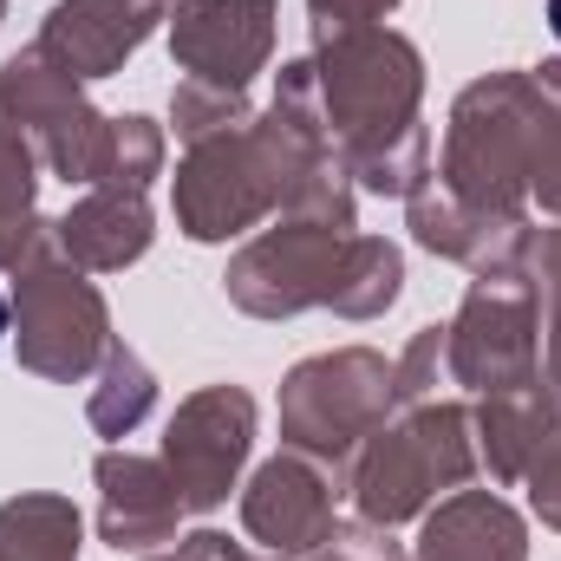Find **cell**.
<instances>
[{
  "mask_svg": "<svg viewBox=\"0 0 561 561\" xmlns=\"http://www.w3.org/2000/svg\"><path fill=\"white\" fill-rule=\"evenodd\" d=\"M0 112L26 131V144L39 150L53 176L99 190L105 157H112V118L79 92V79L59 59H46L39 46H20L0 66Z\"/></svg>",
  "mask_w": 561,
  "mask_h": 561,
  "instance_id": "8992f818",
  "label": "cell"
},
{
  "mask_svg": "<svg viewBox=\"0 0 561 561\" xmlns=\"http://www.w3.org/2000/svg\"><path fill=\"white\" fill-rule=\"evenodd\" d=\"M529 203H542L561 222V112L542 131V150H536V170H529Z\"/></svg>",
  "mask_w": 561,
  "mask_h": 561,
  "instance_id": "83f0119b",
  "label": "cell"
},
{
  "mask_svg": "<svg viewBox=\"0 0 561 561\" xmlns=\"http://www.w3.org/2000/svg\"><path fill=\"white\" fill-rule=\"evenodd\" d=\"M163 170V131L150 118H112V157H105V190H150V176Z\"/></svg>",
  "mask_w": 561,
  "mask_h": 561,
  "instance_id": "cb8c5ba5",
  "label": "cell"
},
{
  "mask_svg": "<svg viewBox=\"0 0 561 561\" xmlns=\"http://www.w3.org/2000/svg\"><path fill=\"white\" fill-rule=\"evenodd\" d=\"M7 327H13V300L0 294V333H7Z\"/></svg>",
  "mask_w": 561,
  "mask_h": 561,
  "instance_id": "1f68e13d",
  "label": "cell"
},
{
  "mask_svg": "<svg viewBox=\"0 0 561 561\" xmlns=\"http://www.w3.org/2000/svg\"><path fill=\"white\" fill-rule=\"evenodd\" d=\"M536 85H542V92H549V99L561 105V53H556V59H542V66H536Z\"/></svg>",
  "mask_w": 561,
  "mask_h": 561,
  "instance_id": "4dcf8cb0",
  "label": "cell"
},
{
  "mask_svg": "<svg viewBox=\"0 0 561 561\" xmlns=\"http://www.w3.org/2000/svg\"><path fill=\"white\" fill-rule=\"evenodd\" d=\"M0 20H7V0H0Z\"/></svg>",
  "mask_w": 561,
  "mask_h": 561,
  "instance_id": "836d02e7",
  "label": "cell"
},
{
  "mask_svg": "<svg viewBox=\"0 0 561 561\" xmlns=\"http://www.w3.org/2000/svg\"><path fill=\"white\" fill-rule=\"evenodd\" d=\"M79 510L53 490H20L0 503V561H79Z\"/></svg>",
  "mask_w": 561,
  "mask_h": 561,
  "instance_id": "d6986e66",
  "label": "cell"
},
{
  "mask_svg": "<svg viewBox=\"0 0 561 561\" xmlns=\"http://www.w3.org/2000/svg\"><path fill=\"white\" fill-rule=\"evenodd\" d=\"M340 490H346V483H340L327 463H313V457H300V450H280V457H268V463L249 477V490H242V529H249V542H262L268 556L307 561L333 529H340V516H333Z\"/></svg>",
  "mask_w": 561,
  "mask_h": 561,
  "instance_id": "30bf717a",
  "label": "cell"
},
{
  "mask_svg": "<svg viewBox=\"0 0 561 561\" xmlns=\"http://www.w3.org/2000/svg\"><path fill=\"white\" fill-rule=\"evenodd\" d=\"M346 242H353V229L280 216L275 229H262L255 242L236 249L222 287H229V300H236L242 313H255V320H294V313H307V307H327Z\"/></svg>",
  "mask_w": 561,
  "mask_h": 561,
  "instance_id": "ba28073f",
  "label": "cell"
},
{
  "mask_svg": "<svg viewBox=\"0 0 561 561\" xmlns=\"http://www.w3.org/2000/svg\"><path fill=\"white\" fill-rule=\"evenodd\" d=\"M249 118H255L249 92L203 85V79H183V85L170 92V125H176L183 144H203V138H216V131H236V125H249Z\"/></svg>",
  "mask_w": 561,
  "mask_h": 561,
  "instance_id": "603a6c76",
  "label": "cell"
},
{
  "mask_svg": "<svg viewBox=\"0 0 561 561\" xmlns=\"http://www.w3.org/2000/svg\"><path fill=\"white\" fill-rule=\"evenodd\" d=\"M405 287V255L386 242V236H353L346 255H340V275H333V294L327 307L340 320H379Z\"/></svg>",
  "mask_w": 561,
  "mask_h": 561,
  "instance_id": "ffe728a7",
  "label": "cell"
},
{
  "mask_svg": "<svg viewBox=\"0 0 561 561\" xmlns=\"http://www.w3.org/2000/svg\"><path fill=\"white\" fill-rule=\"evenodd\" d=\"M523 280L536 287V313H542V379L561 392V222L536 229Z\"/></svg>",
  "mask_w": 561,
  "mask_h": 561,
  "instance_id": "7402d4cb",
  "label": "cell"
},
{
  "mask_svg": "<svg viewBox=\"0 0 561 561\" xmlns=\"http://www.w3.org/2000/svg\"><path fill=\"white\" fill-rule=\"evenodd\" d=\"M405 216H412V236H419L431 255L470 268V275H523L529 262V242H536V222L529 216H483L470 203H457L437 176H424L419 190L405 196Z\"/></svg>",
  "mask_w": 561,
  "mask_h": 561,
  "instance_id": "4fadbf2b",
  "label": "cell"
},
{
  "mask_svg": "<svg viewBox=\"0 0 561 561\" xmlns=\"http://www.w3.org/2000/svg\"><path fill=\"white\" fill-rule=\"evenodd\" d=\"M313 72H320L327 131L353 183L373 196H412L431 176V131L419 125V46L392 26H340V33H313Z\"/></svg>",
  "mask_w": 561,
  "mask_h": 561,
  "instance_id": "6da1fadb",
  "label": "cell"
},
{
  "mask_svg": "<svg viewBox=\"0 0 561 561\" xmlns=\"http://www.w3.org/2000/svg\"><path fill=\"white\" fill-rule=\"evenodd\" d=\"M399 0H307L313 33H340V26H379Z\"/></svg>",
  "mask_w": 561,
  "mask_h": 561,
  "instance_id": "f1b7e54d",
  "label": "cell"
},
{
  "mask_svg": "<svg viewBox=\"0 0 561 561\" xmlns=\"http://www.w3.org/2000/svg\"><path fill=\"white\" fill-rule=\"evenodd\" d=\"M170 53L183 79L249 92V79L275 53V0H176Z\"/></svg>",
  "mask_w": 561,
  "mask_h": 561,
  "instance_id": "8fae6325",
  "label": "cell"
},
{
  "mask_svg": "<svg viewBox=\"0 0 561 561\" xmlns=\"http://www.w3.org/2000/svg\"><path fill=\"white\" fill-rule=\"evenodd\" d=\"M523 483H529V503H536V516L549 523V529H561V431L536 450V463L523 470Z\"/></svg>",
  "mask_w": 561,
  "mask_h": 561,
  "instance_id": "4316f807",
  "label": "cell"
},
{
  "mask_svg": "<svg viewBox=\"0 0 561 561\" xmlns=\"http://www.w3.org/2000/svg\"><path fill=\"white\" fill-rule=\"evenodd\" d=\"M13 346H20V366L53 386L92 379L118 346L99 280L72 268L53 236L26 255V268H13Z\"/></svg>",
  "mask_w": 561,
  "mask_h": 561,
  "instance_id": "5b68a950",
  "label": "cell"
},
{
  "mask_svg": "<svg viewBox=\"0 0 561 561\" xmlns=\"http://www.w3.org/2000/svg\"><path fill=\"white\" fill-rule=\"evenodd\" d=\"M444 340H450V386L477 399L542 386V313L523 275L470 280L457 320H444Z\"/></svg>",
  "mask_w": 561,
  "mask_h": 561,
  "instance_id": "52a82bcc",
  "label": "cell"
},
{
  "mask_svg": "<svg viewBox=\"0 0 561 561\" xmlns=\"http://www.w3.org/2000/svg\"><path fill=\"white\" fill-rule=\"evenodd\" d=\"M255 450V399L242 386H203L176 405L163 431V470L176 477V496L190 516H209L229 503L242 463Z\"/></svg>",
  "mask_w": 561,
  "mask_h": 561,
  "instance_id": "9c48e42d",
  "label": "cell"
},
{
  "mask_svg": "<svg viewBox=\"0 0 561 561\" xmlns=\"http://www.w3.org/2000/svg\"><path fill=\"white\" fill-rule=\"evenodd\" d=\"M46 236L53 222H39V150L0 112V275L26 268V255Z\"/></svg>",
  "mask_w": 561,
  "mask_h": 561,
  "instance_id": "ac0fdd59",
  "label": "cell"
},
{
  "mask_svg": "<svg viewBox=\"0 0 561 561\" xmlns=\"http://www.w3.org/2000/svg\"><path fill=\"white\" fill-rule=\"evenodd\" d=\"M150 405H157V379H150V366H144L131 346H112V359L99 366V386H92V399H85V419L99 437H131L144 419H150Z\"/></svg>",
  "mask_w": 561,
  "mask_h": 561,
  "instance_id": "44dd1931",
  "label": "cell"
},
{
  "mask_svg": "<svg viewBox=\"0 0 561 561\" xmlns=\"http://www.w3.org/2000/svg\"><path fill=\"white\" fill-rule=\"evenodd\" d=\"M556 112L561 105L536 85V72H490L463 85L450 105L437 183L483 216H529V170Z\"/></svg>",
  "mask_w": 561,
  "mask_h": 561,
  "instance_id": "7a4b0ae2",
  "label": "cell"
},
{
  "mask_svg": "<svg viewBox=\"0 0 561 561\" xmlns=\"http://www.w3.org/2000/svg\"><path fill=\"white\" fill-rule=\"evenodd\" d=\"M470 431H477V463H483L496 483H523V470L536 463V450L561 431V392L542 379V386H529V392L477 399Z\"/></svg>",
  "mask_w": 561,
  "mask_h": 561,
  "instance_id": "e0dca14e",
  "label": "cell"
},
{
  "mask_svg": "<svg viewBox=\"0 0 561 561\" xmlns=\"http://www.w3.org/2000/svg\"><path fill=\"white\" fill-rule=\"evenodd\" d=\"M53 242H59V255L72 262V268H85V275H118V268H131L150 255V242H157V222H150V203H144L138 190H92V196H79L59 222H53Z\"/></svg>",
  "mask_w": 561,
  "mask_h": 561,
  "instance_id": "9a60e30c",
  "label": "cell"
},
{
  "mask_svg": "<svg viewBox=\"0 0 561 561\" xmlns=\"http://www.w3.org/2000/svg\"><path fill=\"white\" fill-rule=\"evenodd\" d=\"M307 561H412V556L392 542V529H379V523H353V529H333Z\"/></svg>",
  "mask_w": 561,
  "mask_h": 561,
  "instance_id": "484cf974",
  "label": "cell"
},
{
  "mask_svg": "<svg viewBox=\"0 0 561 561\" xmlns=\"http://www.w3.org/2000/svg\"><path fill=\"white\" fill-rule=\"evenodd\" d=\"M392 412H399L392 359L373 353V346L313 353L280 379V437H287V450L327 463L340 483H346L353 457L366 450V437Z\"/></svg>",
  "mask_w": 561,
  "mask_h": 561,
  "instance_id": "277c9868",
  "label": "cell"
},
{
  "mask_svg": "<svg viewBox=\"0 0 561 561\" xmlns=\"http://www.w3.org/2000/svg\"><path fill=\"white\" fill-rule=\"evenodd\" d=\"M144 561H287V556H249L242 542H229V536H216V529H196V536H183L170 556H144Z\"/></svg>",
  "mask_w": 561,
  "mask_h": 561,
  "instance_id": "f546056e",
  "label": "cell"
},
{
  "mask_svg": "<svg viewBox=\"0 0 561 561\" xmlns=\"http://www.w3.org/2000/svg\"><path fill=\"white\" fill-rule=\"evenodd\" d=\"M412 561H529V523L496 490H450L424 510Z\"/></svg>",
  "mask_w": 561,
  "mask_h": 561,
  "instance_id": "2e32d148",
  "label": "cell"
},
{
  "mask_svg": "<svg viewBox=\"0 0 561 561\" xmlns=\"http://www.w3.org/2000/svg\"><path fill=\"white\" fill-rule=\"evenodd\" d=\"M437 386H450V340H444V327H419L412 346L392 359V392H399V405H431Z\"/></svg>",
  "mask_w": 561,
  "mask_h": 561,
  "instance_id": "d4e9b609",
  "label": "cell"
},
{
  "mask_svg": "<svg viewBox=\"0 0 561 561\" xmlns=\"http://www.w3.org/2000/svg\"><path fill=\"white\" fill-rule=\"evenodd\" d=\"M549 26H556V39H561V0H549Z\"/></svg>",
  "mask_w": 561,
  "mask_h": 561,
  "instance_id": "d6a6232c",
  "label": "cell"
},
{
  "mask_svg": "<svg viewBox=\"0 0 561 561\" xmlns=\"http://www.w3.org/2000/svg\"><path fill=\"white\" fill-rule=\"evenodd\" d=\"M176 13V0H59L39 20V53L72 79H112L144 39Z\"/></svg>",
  "mask_w": 561,
  "mask_h": 561,
  "instance_id": "7c38bea8",
  "label": "cell"
},
{
  "mask_svg": "<svg viewBox=\"0 0 561 561\" xmlns=\"http://www.w3.org/2000/svg\"><path fill=\"white\" fill-rule=\"evenodd\" d=\"M99 483V536L118 556H150L163 542H176V523L190 516L176 496V477L163 470V457H138V450H99L92 463Z\"/></svg>",
  "mask_w": 561,
  "mask_h": 561,
  "instance_id": "5bb4252c",
  "label": "cell"
},
{
  "mask_svg": "<svg viewBox=\"0 0 561 561\" xmlns=\"http://www.w3.org/2000/svg\"><path fill=\"white\" fill-rule=\"evenodd\" d=\"M470 477H477L470 405L431 399V405H405L399 419H386L366 437V450L346 470V490H353L359 523L399 529L424 516L431 503H444L450 490H463Z\"/></svg>",
  "mask_w": 561,
  "mask_h": 561,
  "instance_id": "3957f363",
  "label": "cell"
}]
</instances>
